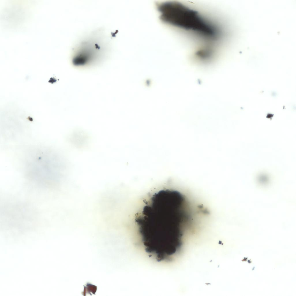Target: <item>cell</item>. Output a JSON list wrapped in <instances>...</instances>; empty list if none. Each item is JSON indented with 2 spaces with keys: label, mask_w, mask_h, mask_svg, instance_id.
Listing matches in <instances>:
<instances>
[{
  "label": "cell",
  "mask_w": 296,
  "mask_h": 296,
  "mask_svg": "<svg viewBox=\"0 0 296 296\" xmlns=\"http://www.w3.org/2000/svg\"><path fill=\"white\" fill-rule=\"evenodd\" d=\"M186 196L177 190L155 193L135 221L145 252L157 261L171 262L180 252L185 230L191 227L193 216Z\"/></svg>",
  "instance_id": "obj_1"
},
{
  "label": "cell",
  "mask_w": 296,
  "mask_h": 296,
  "mask_svg": "<svg viewBox=\"0 0 296 296\" xmlns=\"http://www.w3.org/2000/svg\"><path fill=\"white\" fill-rule=\"evenodd\" d=\"M157 8L160 18L165 23L208 40H214L219 35V31L213 23L181 3H162L158 4Z\"/></svg>",
  "instance_id": "obj_2"
},
{
  "label": "cell",
  "mask_w": 296,
  "mask_h": 296,
  "mask_svg": "<svg viewBox=\"0 0 296 296\" xmlns=\"http://www.w3.org/2000/svg\"><path fill=\"white\" fill-rule=\"evenodd\" d=\"M101 49L97 42L84 41L75 49L73 62L77 65L87 64L100 53Z\"/></svg>",
  "instance_id": "obj_3"
},
{
  "label": "cell",
  "mask_w": 296,
  "mask_h": 296,
  "mask_svg": "<svg viewBox=\"0 0 296 296\" xmlns=\"http://www.w3.org/2000/svg\"><path fill=\"white\" fill-rule=\"evenodd\" d=\"M212 50L209 48H202L197 51L196 53V56L202 60H206L209 59L212 55Z\"/></svg>",
  "instance_id": "obj_4"
}]
</instances>
